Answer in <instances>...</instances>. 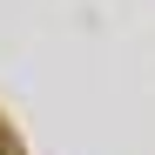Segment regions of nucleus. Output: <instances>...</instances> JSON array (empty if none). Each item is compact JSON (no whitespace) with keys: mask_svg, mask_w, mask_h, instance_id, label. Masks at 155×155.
<instances>
[{"mask_svg":"<svg viewBox=\"0 0 155 155\" xmlns=\"http://www.w3.org/2000/svg\"><path fill=\"white\" fill-rule=\"evenodd\" d=\"M0 155H14V142H7V135H0Z\"/></svg>","mask_w":155,"mask_h":155,"instance_id":"obj_1","label":"nucleus"}]
</instances>
